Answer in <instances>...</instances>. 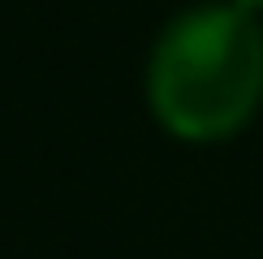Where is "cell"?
I'll use <instances>...</instances> for the list:
<instances>
[{
    "label": "cell",
    "mask_w": 263,
    "mask_h": 259,
    "mask_svg": "<svg viewBox=\"0 0 263 259\" xmlns=\"http://www.w3.org/2000/svg\"><path fill=\"white\" fill-rule=\"evenodd\" d=\"M237 9H263V0H237Z\"/></svg>",
    "instance_id": "cell-2"
},
{
    "label": "cell",
    "mask_w": 263,
    "mask_h": 259,
    "mask_svg": "<svg viewBox=\"0 0 263 259\" xmlns=\"http://www.w3.org/2000/svg\"><path fill=\"white\" fill-rule=\"evenodd\" d=\"M263 95V39L242 9H194L151 57V108L177 138H224Z\"/></svg>",
    "instance_id": "cell-1"
}]
</instances>
